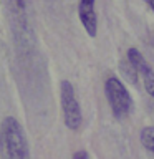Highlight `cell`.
Returning <instances> with one entry per match:
<instances>
[{
    "instance_id": "6da1fadb",
    "label": "cell",
    "mask_w": 154,
    "mask_h": 159,
    "mask_svg": "<svg viewBox=\"0 0 154 159\" xmlns=\"http://www.w3.org/2000/svg\"><path fill=\"white\" fill-rule=\"evenodd\" d=\"M0 148L5 159H28V143L25 131L15 118L8 116L0 126Z\"/></svg>"
},
{
    "instance_id": "7a4b0ae2",
    "label": "cell",
    "mask_w": 154,
    "mask_h": 159,
    "mask_svg": "<svg viewBox=\"0 0 154 159\" xmlns=\"http://www.w3.org/2000/svg\"><path fill=\"white\" fill-rule=\"evenodd\" d=\"M104 94H106V99L114 118L121 119L126 114H129L133 108V99H131V94L128 93L126 86L123 84V81H119L114 76L108 78L106 83H104Z\"/></svg>"
},
{
    "instance_id": "3957f363",
    "label": "cell",
    "mask_w": 154,
    "mask_h": 159,
    "mask_svg": "<svg viewBox=\"0 0 154 159\" xmlns=\"http://www.w3.org/2000/svg\"><path fill=\"white\" fill-rule=\"evenodd\" d=\"M60 103H61L63 109V119L68 129L71 131H78L81 126L83 116H81V109H79V103L76 96H75V89L71 86V83L63 80L60 83Z\"/></svg>"
},
{
    "instance_id": "277c9868",
    "label": "cell",
    "mask_w": 154,
    "mask_h": 159,
    "mask_svg": "<svg viewBox=\"0 0 154 159\" xmlns=\"http://www.w3.org/2000/svg\"><path fill=\"white\" fill-rule=\"evenodd\" d=\"M128 60L133 63V66L138 70V73L143 76V83L146 91L154 98V68L147 63V60L141 55V52L136 48H129L128 50Z\"/></svg>"
},
{
    "instance_id": "5b68a950",
    "label": "cell",
    "mask_w": 154,
    "mask_h": 159,
    "mask_svg": "<svg viewBox=\"0 0 154 159\" xmlns=\"http://www.w3.org/2000/svg\"><path fill=\"white\" fill-rule=\"evenodd\" d=\"M78 15L81 20L84 30L89 37H96L98 32V18L94 12V0H79L78 3Z\"/></svg>"
},
{
    "instance_id": "8992f818",
    "label": "cell",
    "mask_w": 154,
    "mask_h": 159,
    "mask_svg": "<svg viewBox=\"0 0 154 159\" xmlns=\"http://www.w3.org/2000/svg\"><path fill=\"white\" fill-rule=\"evenodd\" d=\"M139 139H141V144L147 149L149 152L154 154V126H146L141 129V134H139Z\"/></svg>"
},
{
    "instance_id": "52a82bcc",
    "label": "cell",
    "mask_w": 154,
    "mask_h": 159,
    "mask_svg": "<svg viewBox=\"0 0 154 159\" xmlns=\"http://www.w3.org/2000/svg\"><path fill=\"white\" fill-rule=\"evenodd\" d=\"M119 68H121V73L124 75V76H126L128 80H131V83H136L138 81V70L133 66V63L129 61L128 58L124 60V61H121Z\"/></svg>"
},
{
    "instance_id": "ba28073f",
    "label": "cell",
    "mask_w": 154,
    "mask_h": 159,
    "mask_svg": "<svg viewBox=\"0 0 154 159\" xmlns=\"http://www.w3.org/2000/svg\"><path fill=\"white\" fill-rule=\"evenodd\" d=\"M8 2L15 12H23L25 7H27V0H8Z\"/></svg>"
},
{
    "instance_id": "9c48e42d",
    "label": "cell",
    "mask_w": 154,
    "mask_h": 159,
    "mask_svg": "<svg viewBox=\"0 0 154 159\" xmlns=\"http://www.w3.org/2000/svg\"><path fill=\"white\" fill-rule=\"evenodd\" d=\"M71 159H89V156H88L86 151H76V152L73 154Z\"/></svg>"
},
{
    "instance_id": "30bf717a",
    "label": "cell",
    "mask_w": 154,
    "mask_h": 159,
    "mask_svg": "<svg viewBox=\"0 0 154 159\" xmlns=\"http://www.w3.org/2000/svg\"><path fill=\"white\" fill-rule=\"evenodd\" d=\"M144 2H146V3H147V7L154 12V0H144Z\"/></svg>"
}]
</instances>
